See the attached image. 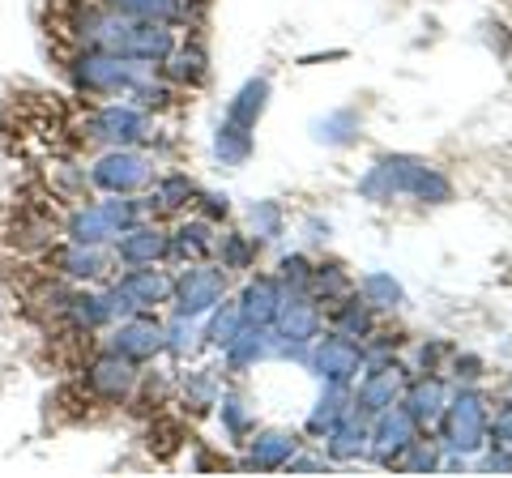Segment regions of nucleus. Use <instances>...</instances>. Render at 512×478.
I'll return each mask as SVG.
<instances>
[{
	"mask_svg": "<svg viewBox=\"0 0 512 478\" xmlns=\"http://www.w3.org/2000/svg\"><path fill=\"white\" fill-rule=\"evenodd\" d=\"M64 274H94V261L90 257H82V252H73V248H64V252H56L52 257Z\"/></svg>",
	"mask_w": 512,
	"mask_h": 478,
	"instance_id": "f257e3e1",
	"label": "nucleus"
}]
</instances>
